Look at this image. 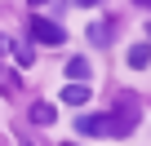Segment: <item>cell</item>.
<instances>
[{
	"label": "cell",
	"mask_w": 151,
	"mask_h": 146,
	"mask_svg": "<svg viewBox=\"0 0 151 146\" xmlns=\"http://www.w3.org/2000/svg\"><path fill=\"white\" fill-rule=\"evenodd\" d=\"M133 124H138V115L133 111H124V115H80L76 120V133H85V137H124V133H133Z\"/></svg>",
	"instance_id": "obj_1"
},
{
	"label": "cell",
	"mask_w": 151,
	"mask_h": 146,
	"mask_svg": "<svg viewBox=\"0 0 151 146\" xmlns=\"http://www.w3.org/2000/svg\"><path fill=\"white\" fill-rule=\"evenodd\" d=\"M31 40H40V44L58 49V44L67 40V31H62L58 22H49V18H31Z\"/></svg>",
	"instance_id": "obj_2"
},
{
	"label": "cell",
	"mask_w": 151,
	"mask_h": 146,
	"mask_svg": "<svg viewBox=\"0 0 151 146\" xmlns=\"http://www.w3.org/2000/svg\"><path fill=\"white\" fill-rule=\"evenodd\" d=\"M62 102H67V106H85V102H89V84H67V89H62Z\"/></svg>",
	"instance_id": "obj_3"
},
{
	"label": "cell",
	"mask_w": 151,
	"mask_h": 146,
	"mask_svg": "<svg viewBox=\"0 0 151 146\" xmlns=\"http://www.w3.org/2000/svg\"><path fill=\"white\" fill-rule=\"evenodd\" d=\"M53 120H58V111H53L49 102H36V106H31V124H45V128H49Z\"/></svg>",
	"instance_id": "obj_4"
},
{
	"label": "cell",
	"mask_w": 151,
	"mask_h": 146,
	"mask_svg": "<svg viewBox=\"0 0 151 146\" xmlns=\"http://www.w3.org/2000/svg\"><path fill=\"white\" fill-rule=\"evenodd\" d=\"M67 75H71V84H85V75H89V62H85V58H71V62H67Z\"/></svg>",
	"instance_id": "obj_5"
},
{
	"label": "cell",
	"mask_w": 151,
	"mask_h": 146,
	"mask_svg": "<svg viewBox=\"0 0 151 146\" xmlns=\"http://www.w3.org/2000/svg\"><path fill=\"white\" fill-rule=\"evenodd\" d=\"M151 62V44H133L129 49V66H147Z\"/></svg>",
	"instance_id": "obj_6"
},
{
	"label": "cell",
	"mask_w": 151,
	"mask_h": 146,
	"mask_svg": "<svg viewBox=\"0 0 151 146\" xmlns=\"http://www.w3.org/2000/svg\"><path fill=\"white\" fill-rule=\"evenodd\" d=\"M89 40H93V44H107V27L93 22V27H89Z\"/></svg>",
	"instance_id": "obj_7"
},
{
	"label": "cell",
	"mask_w": 151,
	"mask_h": 146,
	"mask_svg": "<svg viewBox=\"0 0 151 146\" xmlns=\"http://www.w3.org/2000/svg\"><path fill=\"white\" fill-rule=\"evenodd\" d=\"M76 5H98V0H76Z\"/></svg>",
	"instance_id": "obj_8"
},
{
	"label": "cell",
	"mask_w": 151,
	"mask_h": 146,
	"mask_svg": "<svg viewBox=\"0 0 151 146\" xmlns=\"http://www.w3.org/2000/svg\"><path fill=\"white\" fill-rule=\"evenodd\" d=\"M31 5H49V0H31Z\"/></svg>",
	"instance_id": "obj_9"
}]
</instances>
